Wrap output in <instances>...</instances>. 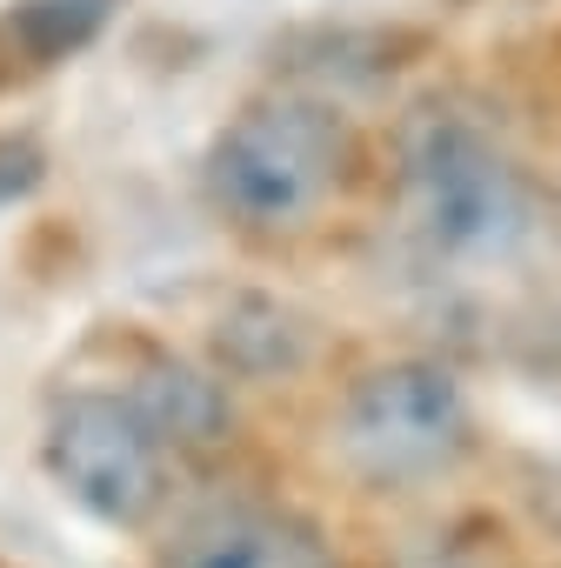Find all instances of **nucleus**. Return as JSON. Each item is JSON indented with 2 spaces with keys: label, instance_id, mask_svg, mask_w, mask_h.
<instances>
[{
  "label": "nucleus",
  "instance_id": "nucleus-3",
  "mask_svg": "<svg viewBox=\"0 0 561 568\" xmlns=\"http://www.w3.org/2000/svg\"><path fill=\"white\" fill-rule=\"evenodd\" d=\"M468 448V402L461 382L435 362H388L355 382L341 408V455L368 481H428L455 468Z\"/></svg>",
  "mask_w": 561,
  "mask_h": 568
},
{
  "label": "nucleus",
  "instance_id": "nucleus-7",
  "mask_svg": "<svg viewBox=\"0 0 561 568\" xmlns=\"http://www.w3.org/2000/svg\"><path fill=\"white\" fill-rule=\"evenodd\" d=\"M221 355L247 375H274L302 362V328L288 308L274 302H241L234 315H221Z\"/></svg>",
  "mask_w": 561,
  "mask_h": 568
},
{
  "label": "nucleus",
  "instance_id": "nucleus-6",
  "mask_svg": "<svg viewBox=\"0 0 561 568\" xmlns=\"http://www.w3.org/2000/svg\"><path fill=\"white\" fill-rule=\"evenodd\" d=\"M134 408H141V422L161 442H214L227 428L221 382H207L187 362H147L141 368V388H134Z\"/></svg>",
  "mask_w": 561,
  "mask_h": 568
},
{
  "label": "nucleus",
  "instance_id": "nucleus-2",
  "mask_svg": "<svg viewBox=\"0 0 561 568\" xmlns=\"http://www.w3.org/2000/svg\"><path fill=\"white\" fill-rule=\"evenodd\" d=\"M408 214L435 254L488 261L528 234V187L514 161L468 114H421L401 148Z\"/></svg>",
  "mask_w": 561,
  "mask_h": 568
},
{
  "label": "nucleus",
  "instance_id": "nucleus-4",
  "mask_svg": "<svg viewBox=\"0 0 561 568\" xmlns=\"http://www.w3.org/2000/svg\"><path fill=\"white\" fill-rule=\"evenodd\" d=\"M48 475L74 508L108 528H141L161 508V435L141 422L134 402L74 395L48 422Z\"/></svg>",
  "mask_w": 561,
  "mask_h": 568
},
{
  "label": "nucleus",
  "instance_id": "nucleus-1",
  "mask_svg": "<svg viewBox=\"0 0 561 568\" xmlns=\"http://www.w3.org/2000/svg\"><path fill=\"white\" fill-rule=\"evenodd\" d=\"M341 161H348V134L322 101L274 94L221 128V141L207 148V194L227 221L280 234L302 227L328 201Z\"/></svg>",
  "mask_w": 561,
  "mask_h": 568
},
{
  "label": "nucleus",
  "instance_id": "nucleus-5",
  "mask_svg": "<svg viewBox=\"0 0 561 568\" xmlns=\"http://www.w3.org/2000/svg\"><path fill=\"white\" fill-rule=\"evenodd\" d=\"M308 548L274 528L267 515H247V508H221L207 521H194L174 548V568H302Z\"/></svg>",
  "mask_w": 561,
  "mask_h": 568
}]
</instances>
